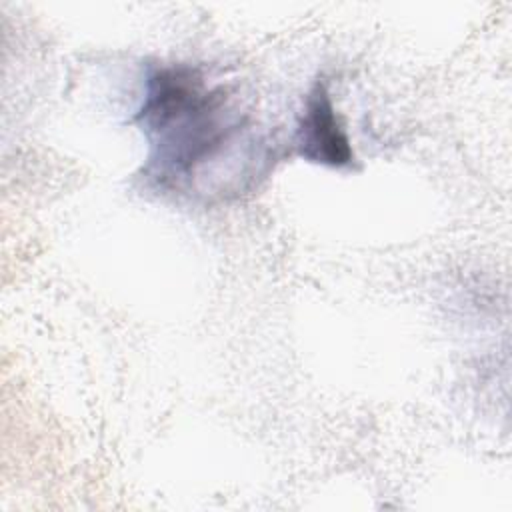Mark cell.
I'll return each mask as SVG.
<instances>
[{
  "instance_id": "2",
  "label": "cell",
  "mask_w": 512,
  "mask_h": 512,
  "mask_svg": "<svg viewBox=\"0 0 512 512\" xmlns=\"http://www.w3.org/2000/svg\"><path fill=\"white\" fill-rule=\"evenodd\" d=\"M298 152L316 164L348 166L354 160L350 140L338 120L332 98L324 84H316L306 96L296 130Z\"/></svg>"
},
{
  "instance_id": "1",
  "label": "cell",
  "mask_w": 512,
  "mask_h": 512,
  "mask_svg": "<svg viewBox=\"0 0 512 512\" xmlns=\"http://www.w3.org/2000/svg\"><path fill=\"white\" fill-rule=\"evenodd\" d=\"M134 120L150 148L144 176L164 192H190L248 130L224 88L184 64L148 74Z\"/></svg>"
}]
</instances>
